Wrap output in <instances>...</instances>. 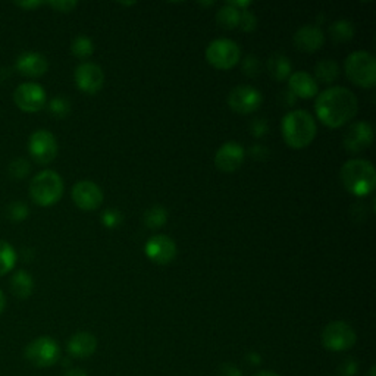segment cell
<instances>
[{
	"label": "cell",
	"instance_id": "44dd1931",
	"mask_svg": "<svg viewBox=\"0 0 376 376\" xmlns=\"http://www.w3.org/2000/svg\"><path fill=\"white\" fill-rule=\"evenodd\" d=\"M10 289H12L13 296H15V297H18L21 300L29 299L33 294V289H34L33 276L27 271H24V269L17 271L15 273L12 275Z\"/></svg>",
	"mask_w": 376,
	"mask_h": 376
},
{
	"label": "cell",
	"instance_id": "ab89813d",
	"mask_svg": "<svg viewBox=\"0 0 376 376\" xmlns=\"http://www.w3.org/2000/svg\"><path fill=\"white\" fill-rule=\"evenodd\" d=\"M262 153H264V155H268V149H264L263 146H259V144H256V146H253L252 149H250V155H252L255 159H259V160H262Z\"/></svg>",
	"mask_w": 376,
	"mask_h": 376
},
{
	"label": "cell",
	"instance_id": "4316f807",
	"mask_svg": "<svg viewBox=\"0 0 376 376\" xmlns=\"http://www.w3.org/2000/svg\"><path fill=\"white\" fill-rule=\"evenodd\" d=\"M166 220H168V211L163 206H151L143 215V222L150 230H158L163 227Z\"/></svg>",
	"mask_w": 376,
	"mask_h": 376
},
{
	"label": "cell",
	"instance_id": "f1b7e54d",
	"mask_svg": "<svg viewBox=\"0 0 376 376\" xmlns=\"http://www.w3.org/2000/svg\"><path fill=\"white\" fill-rule=\"evenodd\" d=\"M49 112L58 119L66 118L71 114V102H69L66 97L58 96L49 102Z\"/></svg>",
	"mask_w": 376,
	"mask_h": 376
},
{
	"label": "cell",
	"instance_id": "60d3db41",
	"mask_svg": "<svg viewBox=\"0 0 376 376\" xmlns=\"http://www.w3.org/2000/svg\"><path fill=\"white\" fill-rule=\"evenodd\" d=\"M63 376H89V375L86 373V370H82L80 368H73V369H68L63 373Z\"/></svg>",
	"mask_w": 376,
	"mask_h": 376
},
{
	"label": "cell",
	"instance_id": "7a4b0ae2",
	"mask_svg": "<svg viewBox=\"0 0 376 376\" xmlns=\"http://www.w3.org/2000/svg\"><path fill=\"white\" fill-rule=\"evenodd\" d=\"M284 142L292 149L308 147L317 134L316 121L308 110L297 109L288 112L281 122Z\"/></svg>",
	"mask_w": 376,
	"mask_h": 376
},
{
	"label": "cell",
	"instance_id": "d6986e66",
	"mask_svg": "<svg viewBox=\"0 0 376 376\" xmlns=\"http://www.w3.org/2000/svg\"><path fill=\"white\" fill-rule=\"evenodd\" d=\"M68 353L75 359H89L97 350V340L90 332L81 331L68 340Z\"/></svg>",
	"mask_w": 376,
	"mask_h": 376
},
{
	"label": "cell",
	"instance_id": "836d02e7",
	"mask_svg": "<svg viewBox=\"0 0 376 376\" xmlns=\"http://www.w3.org/2000/svg\"><path fill=\"white\" fill-rule=\"evenodd\" d=\"M243 74L247 77H257L260 74V62L253 54H248L243 61Z\"/></svg>",
	"mask_w": 376,
	"mask_h": 376
},
{
	"label": "cell",
	"instance_id": "e0dca14e",
	"mask_svg": "<svg viewBox=\"0 0 376 376\" xmlns=\"http://www.w3.org/2000/svg\"><path fill=\"white\" fill-rule=\"evenodd\" d=\"M292 41H294V46L300 52L313 53L324 46L325 34L322 30H320V27L309 24V25L300 27V29L296 31Z\"/></svg>",
	"mask_w": 376,
	"mask_h": 376
},
{
	"label": "cell",
	"instance_id": "ffe728a7",
	"mask_svg": "<svg viewBox=\"0 0 376 376\" xmlns=\"http://www.w3.org/2000/svg\"><path fill=\"white\" fill-rule=\"evenodd\" d=\"M288 90L300 99H312L317 94V82L315 77H312L306 71L292 73L288 78Z\"/></svg>",
	"mask_w": 376,
	"mask_h": 376
},
{
	"label": "cell",
	"instance_id": "b9f144b4",
	"mask_svg": "<svg viewBox=\"0 0 376 376\" xmlns=\"http://www.w3.org/2000/svg\"><path fill=\"white\" fill-rule=\"evenodd\" d=\"M283 97H284V100H285V105H287V106H291L292 103H296V99H297V97H296L294 94H292L289 90L285 91V93L283 94Z\"/></svg>",
	"mask_w": 376,
	"mask_h": 376
},
{
	"label": "cell",
	"instance_id": "7c38bea8",
	"mask_svg": "<svg viewBox=\"0 0 376 376\" xmlns=\"http://www.w3.org/2000/svg\"><path fill=\"white\" fill-rule=\"evenodd\" d=\"M77 87L87 94H96L103 89L105 74L103 69L93 62H82L75 68L74 73Z\"/></svg>",
	"mask_w": 376,
	"mask_h": 376
},
{
	"label": "cell",
	"instance_id": "8d00e7d4",
	"mask_svg": "<svg viewBox=\"0 0 376 376\" xmlns=\"http://www.w3.org/2000/svg\"><path fill=\"white\" fill-rule=\"evenodd\" d=\"M250 133H252L256 138H262L263 135H266V133H268V121L264 118L253 119L252 123H250Z\"/></svg>",
	"mask_w": 376,
	"mask_h": 376
},
{
	"label": "cell",
	"instance_id": "8fae6325",
	"mask_svg": "<svg viewBox=\"0 0 376 376\" xmlns=\"http://www.w3.org/2000/svg\"><path fill=\"white\" fill-rule=\"evenodd\" d=\"M262 93L252 86H236L228 94V105L240 115L253 114L262 105Z\"/></svg>",
	"mask_w": 376,
	"mask_h": 376
},
{
	"label": "cell",
	"instance_id": "9c48e42d",
	"mask_svg": "<svg viewBox=\"0 0 376 376\" xmlns=\"http://www.w3.org/2000/svg\"><path fill=\"white\" fill-rule=\"evenodd\" d=\"M29 151L31 158L40 163L47 165L58 156V142L47 130H37L30 135Z\"/></svg>",
	"mask_w": 376,
	"mask_h": 376
},
{
	"label": "cell",
	"instance_id": "7bdbcfd3",
	"mask_svg": "<svg viewBox=\"0 0 376 376\" xmlns=\"http://www.w3.org/2000/svg\"><path fill=\"white\" fill-rule=\"evenodd\" d=\"M247 360H248L252 365H259L260 361H262V357H260V354H257V353H250V354L247 356Z\"/></svg>",
	"mask_w": 376,
	"mask_h": 376
},
{
	"label": "cell",
	"instance_id": "52a82bcc",
	"mask_svg": "<svg viewBox=\"0 0 376 376\" xmlns=\"http://www.w3.org/2000/svg\"><path fill=\"white\" fill-rule=\"evenodd\" d=\"M206 59L213 68L228 71L241 59L240 46L230 38H216L206 49Z\"/></svg>",
	"mask_w": 376,
	"mask_h": 376
},
{
	"label": "cell",
	"instance_id": "83f0119b",
	"mask_svg": "<svg viewBox=\"0 0 376 376\" xmlns=\"http://www.w3.org/2000/svg\"><path fill=\"white\" fill-rule=\"evenodd\" d=\"M71 52L78 59H87L94 53V43L93 40L87 36H78L73 40Z\"/></svg>",
	"mask_w": 376,
	"mask_h": 376
},
{
	"label": "cell",
	"instance_id": "f6af8a7d",
	"mask_svg": "<svg viewBox=\"0 0 376 376\" xmlns=\"http://www.w3.org/2000/svg\"><path fill=\"white\" fill-rule=\"evenodd\" d=\"M255 376H280V375L275 373V372H271V370H262V372L256 373Z\"/></svg>",
	"mask_w": 376,
	"mask_h": 376
},
{
	"label": "cell",
	"instance_id": "d590c367",
	"mask_svg": "<svg viewBox=\"0 0 376 376\" xmlns=\"http://www.w3.org/2000/svg\"><path fill=\"white\" fill-rule=\"evenodd\" d=\"M47 5L52 6L57 12L69 13L77 8L78 3L75 2V0H52V2H47Z\"/></svg>",
	"mask_w": 376,
	"mask_h": 376
},
{
	"label": "cell",
	"instance_id": "603a6c76",
	"mask_svg": "<svg viewBox=\"0 0 376 376\" xmlns=\"http://www.w3.org/2000/svg\"><path fill=\"white\" fill-rule=\"evenodd\" d=\"M340 75V66L333 59H320L315 65V80L322 84H332Z\"/></svg>",
	"mask_w": 376,
	"mask_h": 376
},
{
	"label": "cell",
	"instance_id": "5b68a950",
	"mask_svg": "<svg viewBox=\"0 0 376 376\" xmlns=\"http://www.w3.org/2000/svg\"><path fill=\"white\" fill-rule=\"evenodd\" d=\"M345 74L356 86L372 89L376 84V59L372 53L365 50L353 52L344 63Z\"/></svg>",
	"mask_w": 376,
	"mask_h": 376
},
{
	"label": "cell",
	"instance_id": "8992f818",
	"mask_svg": "<svg viewBox=\"0 0 376 376\" xmlns=\"http://www.w3.org/2000/svg\"><path fill=\"white\" fill-rule=\"evenodd\" d=\"M24 356L36 368H50L61 359V347L52 337L43 336L27 344Z\"/></svg>",
	"mask_w": 376,
	"mask_h": 376
},
{
	"label": "cell",
	"instance_id": "4fadbf2b",
	"mask_svg": "<svg viewBox=\"0 0 376 376\" xmlns=\"http://www.w3.org/2000/svg\"><path fill=\"white\" fill-rule=\"evenodd\" d=\"M373 142V128L369 122L359 121L352 123L348 130L344 134V149L352 153V155H357V153L366 150Z\"/></svg>",
	"mask_w": 376,
	"mask_h": 376
},
{
	"label": "cell",
	"instance_id": "ba28073f",
	"mask_svg": "<svg viewBox=\"0 0 376 376\" xmlns=\"http://www.w3.org/2000/svg\"><path fill=\"white\" fill-rule=\"evenodd\" d=\"M356 331L343 320H333L324 328L322 344L329 352H347L356 344Z\"/></svg>",
	"mask_w": 376,
	"mask_h": 376
},
{
	"label": "cell",
	"instance_id": "6da1fadb",
	"mask_svg": "<svg viewBox=\"0 0 376 376\" xmlns=\"http://www.w3.org/2000/svg\"><path fill=\"white\" fill-rule=\"evenodd\" d=\"M359 109L356 94L347 87H329L320 93L315 103L319 121L331 130H337L350 122Z\"/></svg>",
	"mask_w": 376,
	"mask_h": 376
},
{
	"label": "cell",
	"instance_id": "5bb4252c",
	"mask_svg": "<svg viewBox=\"0 0 376 376\" xmlns=\"http://www.w3.org/2000/svg\"><path fill=\"white\" fill-rule=\"evenodd\" d=\"M73 200L81 211L91 212L103 203V191L93 181H80L73 187Z\"/></svg>",
	"mask_w": 376,
	"mask_h": 376
},
{
	"label": "cell",
	"instance_id": "f35d334b",
	"mask_svg": "<svg viewBox=\"0 0 376 376\" xmlns=\"http://www.w3.org/2000/svg\"><path fill=\"white\" fill-rule=\"evenodd\" d=\"M15 5L22 9H36L43 5V2L41 0H24V2H15Z\"/></svg>",
	"mask_w": 376,
	"mask_h": 376
},
{
	"label": "cell",
	"instance_id": "2e32d148",
	"mask_svg": "<svg viewBox=\"0 0 376 376\" xmlns=\"http://www.w3.org/2000/svg\"><path fill=\"white\" fill-rule=\"evenodd\" d=\"M244 158L246 151L241 144L235 142H227L218 149L215 155V165L219 171L231 174L240 168Z\"/></svg>",
	"mask_w": 376,
	"mask_h": 376
},
{
	"label": "cell",
	"instance_id": "277c9868",
	"mask_svg": "<svg viewBox=\"0 0 376 376\" xmlns=\"http://www.w3.org/2000/svg\"><path fill=\"white\" fill-rule=\"evenodd\" d=\"M63 179L52 170L38 172L30 183V196L36 204L49 207L57 204L63 196Z\"/></svg>",
	"mask_w": 376,
	"mask_h": 376
},
{
	"label": "cell",
	"instance_id": "d6a6232c",
	"mask_svg": "<svg viewBox=\"0 0 376 376\" xmlns=\"http://www.w3.org/2000/svg\"><path fill=\"white\" fill-rule=\"evenodd\" d=\"M100 219H102V224L106 228H116L122 224L123 216L119 211H116V209H107V211L102 213Z\"/></svg>",
	"mask_w": 376,
	"mask_h": 376
},
{
	"label": "cell",
	"instance_id": "ac0fdd59",
	"mask_svg": "<svg viewBox=\"0 0 376 376\" xmlns=\"http://www.w3.org/2000/svg\"><path fill=\"white\" fill-rule=\"evenodd\" d=\"M15 69L25 77H41L47 73L49 62L41 53L24 52L17 58Z\"/></svg>",
	"mask_w": 376,
	"mask_h": 376
},
{
	"label": "cell",
	"instance_id": "3957f363",
	"mask_svg": "<svg viewBox=\"0 0 376 376\" xmlns=\"http://www.w3.org/2000/svg\"><path fill=\"white\" fill-rule=\"evenodd\" d=\"M344 188L356 197H365L375 190L376 171L366 159L347 160L340 171Z\"/></svg>",
	"mask_w": 376,
	"mask_h": 376
},
{
	"label": "cell",
	"instance_id": "7402d4cb",
	"mask_svg": "<svg viewBox=\"0 0 376 376\" xmlns=\"http://www.w3.org/2000/svg\"><path fill=\"white\" fill-rule=\"evenodd\" d=\"M268 71L269 75L276 80V81H284L288 80L289 75L292 74V66L291 61L288 57L283 53H273L272 57L268 59Z\"/></svg>",
	"mask_w": 376,
	"mask_h": 376
},
{
	"label": "cell",
	"instance_id": "74e56055",
	"mask_svg": "<svg viewBox=\"0 0 376 376\" xmlns=\"http://www.w3.org/2000/svg\"><path fill=\"white\" fill-rule=\"evenodd\" d=\"M220 376H243V372L235 365L225 363L220 366Z\"/></svg>",
	"mask_w": 376,
	"mask_h": 376
},
{
	"label": "cell",
	"instance_id": "d4e9b609",
	"mask_svg": "<svg viewBox=\"0 0 376 376\" xmlns=\"http://www.w3.org/2000/svg\"><path fill=\"white\" fill-rule=\"evenodd\" d=\"M240 12L241 10L235 9L230 3H227L225 6H222L216 13L218 25L222 27V29H225V30L236 29V27H239V24H240Z\"/></svg>",
	"mask_w": 376,
	"mask_h": 376
},
{
	"label": "cell",
	"instance_id": "484cf974",
	"mask_svg": "<svg viewBox=\"0 0 376 376\" xmlns=\"http://www.w3.org/2000/svg\"><path fill=\"white\" fill-rule=\"evenodd\" d=\"M18 260L15 248L12 247L10 243L0 240V276L6 275L10 272L13 268H15Z\"/></svg>",
	"mask_w": 376,
	"mask_h": 376
},
{
	"label": "cell",
	"instance_id": "f546056e",
	"mask_svg": "<svg viewBox=\"0 0 376 376\" xmlns=\"http://www.w3.org/2000/svg\"><path fill=\"white\" fill-rule=\"evenodd\" d=\"M9 175L15 179H24L31 171L30 162L24 158H17L9 163Z\"/></svg>",
	"mask_w": 376,
	"mask_h": 376
},
{
	"label": "cell",
	"instance_id": "4dcf8cb0",
	"mask_svg": "<svg viewBox=\"0 0 376 376\" xmlns=\"http://www.w3.org/2000/svg\"><path fill=\"white\" fill-rule=\"evenodd\" d=\"M29 215H30L29 206H27L24 202H12L6 207V216L12 222H21L29 218Z\"/></svg>",
	"mask_w": 376,
	"mask_h": 376
},
{
	"label": "cell",
	"instance_id": "cb8c5ba5",
	"mask_svg": "<svg viewBox=\"0 0 376 376\" xmlns=\"http://www.w3.org/2000/svg\"><path fill=\"white\" fill-rule=\"evenodd\" d=\"M354 24L348 20H338L329 27V36L336 43H345L354 37Z\"/></svg>",
	"mask_w": 376,
	"mask_h": 376
},
{
	"label": "cell",
	"instance_id": "1f68e13d",
	"mask_svg": "<svg viewBox=\"0 0 376 376\" xmlns=\"http://www.w3.org/2000/svg\"><path fill=\"white\" fill-rule=\"evenodd\" d=\"M239 27L244 33H253L256 30V27H257V18H256L255 13L252 10H248V9H243L240 12V24H239Z\"/></svg>",
	"mask_w": 376,
	"mask_h": 376
},
{
	"label": "cell",
	"instance_id": "e575fe53",
	"mask_svg": "<svg viewBox=\"0 0 376 376\" xmlns=\"http://www.w3.org/2000/svg\"><path fill=\"white\" fill-rule=\"evenodd\" d=\"M357 372H359V363L353 357L345 359L338 368L340 376H356Z\"/></svg>",
	"mask_w": 376,
	"mask_h": 376
},
{
	"label": "cell",
	"instance_id": "bcb514c9",
	"mask_svg": "<svg viewBox=\"0 0 376 376\" xmlns=\"http://www.w3.org/2000/svg\"><path fill=\"white\" fill-rule=\"evenodd\" d=\"M375 373H376V368H375V366H372V368L369 369V373H368V376H375Z\"/></svg>",
	"mask_w": 376,
	"mask_h": 376
},
{
	"label": "cell",
	"instance_id": "30bf717a",
	"mask_svg": "<svg viewBox=\"0 0 376 376\" xmlns=\"http://www.w3.org/2000/svg\"><path fill=\"white\" fill-rule=\"evenodd\" d=\"M46 91L37 82H22L13 91V102L24 112H38L46 106Z\"/></svg>",
	"mask_w": 376,
	"mask_h": 376
},
{
	"label": "cell",
	"instance_id": "ee69618b",
	"mask_svg": "<svg viewBox=\"0 0 376 376\" xmlns=\"http://www.w3.org/2000/svg\"><path fill=\"white\" fill-rule=\"evenodd\" d=\"M5 308H6V297H5V292L0 289V315L3 313Z\"/></svg>",
	"mask_w": 376,
	"mask_h": 376
},
{
	"label": "cell",
	"instance_id": "9a60e30c",
	"mask_svg": "<svg viewBox=\"0 0 376 376\" xmlns=\"http://www.w3.org/2000/svg\"><path fill=\"white\" fill-rule=\"evenodd\" d=\"M146 256L158 264H168L171 263L176 253V244L168 235H153L151 239L144 246Z\"/></svg>",
	"mask_w": 376,
	"mask_h": 376
}]
</instances>
